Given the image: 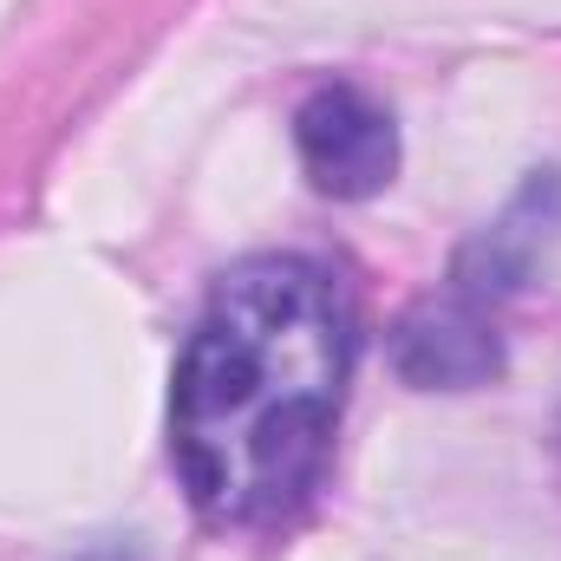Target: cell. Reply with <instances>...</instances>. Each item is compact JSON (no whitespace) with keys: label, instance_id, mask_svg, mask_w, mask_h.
Listing matches in <instances>:
<instances>
[{"label":"cell","instance_id":"obj_1","mask_svg":"<svg viewBox=\"0 0 561 561\" xmlns=\"http://www.w3.org/2000/svg\"><path fill=\"white\" fill-rule=\"evenodd\" d=\"M353 300L307 255L222 280L176 359L170 457L209 523L255 529L307 503L353 379Z\"/></svg>","mask_w":561,"mask_h":561},{"label":"cell","instance_id":"obj_2","mask_svg":"<svg viewBox=\"0 0 561 561\" xmlns=\"http://www.w3.org/2000/svg\"><path fill=\"white\" fill-rule=\"evenodd\" d=\"M294 150H300V163H307L320 196L359 203V196H379L392 183V170H399V125H392V112L373 92L320 85L294 112Z\"/></svg>","mask_w":561,"mask_h":561},{"label":"cell","instance_id":"obj_3","mask_svg":"<svg viewBox=\"0 0 561 561\" xmlns=\"http://www.w3.org/2000/svg\"><path fill=\"white\" fill-rule=\"evenodd\" d=\"M392 373L405 386H419V392H470V386H490L503 373V340H496L483 300H470V294L419 300L392 327Z\"/></svg>","mask_w":561,"mask_h":561},{"label":"cell","instance_id":"obj_4","mask_svg":"<svg viewBox=\"0 0 561 561\" xmlns=\"http://www.w3.org/2000/svg\"><path fill=\"white\" fill-rule=\"evenodd\" d=\"M561 190L556 170H542L516 203H510V216L490 229V236H477L470 249H463V262H457V294H470V300H483V294H503V287H516V280L529 275V262H536V249H542V222H536V209L549 203Z\"/></svg>","mask_w":561,"mask_h":561}]
</instances>
